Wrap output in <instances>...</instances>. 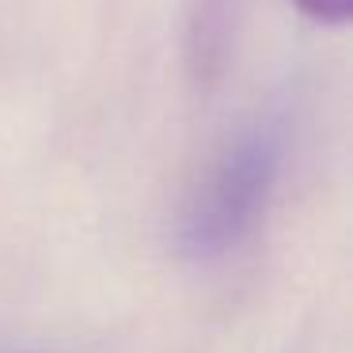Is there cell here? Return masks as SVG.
Returning <instances> with one entry per match:
<instances>
[{
  "mask_svg": "<svg viewBox=\"0 0 353 353\" xmlns=\"http://www.w3.org/2000/svg\"><path fill=\"white\" fill-rule=\"evenodd\" d=\"M285 133L277 122L243 130L205 171L183 213V247L194 259L224 254L259 224L281 175Z\"/></svg>",
  "mask_w": 353,
  "mask_h": 353,
  "instance_id": "cell-1",
  "label": "cell"
},
{
  "mask_svg": "<svg viewBox=\"0 0 353 353\" xmlns=\"http://www.w3.org/2000/svg\"><path fill=\"white\" fill-rule=\"evenodd\" d=\"M239 4L243 0H198L190 8V31H186V46H190V65L198 77H216L228 57L232 34H236Z\"/></svg>",
  "mask_w": 353,
  "mask_h": 353,
  "instance_id": "cell-2",
  "label": "cell"
},
{
  "mask_svg": "<svg viewBox=\"0 0 353 353\" xmlns=\"http://www.w3.org/2000/svg\"><path fill=\"white\" fill-rule=\"evenodd\" d=\"M296 8L304 12V16L319 19V23H345L353 0H296Z\"/></svg>",
  "mask_w": 353,
  "mask_h": 353,
  "instance_id": "cell-3",
  "label": "cell"
}]
</instances>
